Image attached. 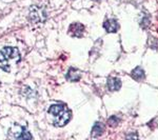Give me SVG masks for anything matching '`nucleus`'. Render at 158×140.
<instances>
[{"label":"nucleus","mask_w":158,"mask_h":140,"mask_svg":"<svg viewBox=\"0 0 158 140\" xmlns=\"http://www.w3.org/2000/svg\"><path fill=\"white\" fill-rule=\"evenodd\" d=\"M20 60V55L17 49L6 47L0 51V67L6 72L11 71L12 65L17 64Z\"/></svg>","instance_id":"obj_1"},{"label":"nucleus","mask_w":158,"mask_h":140,"mask_svg":"<svg viewBox=\"0 0 158 140\" xmlns=\"http://www.w3.org/2000/svg\"><path fill=\"white\" fill-rule=\"evenodd\" d=\"M49 114L53 116V122L56 126H63L71 119V111L63 104H53L49 109Z\"/></svg>","instance_id":"obj_2"},{"label":"nucleus","mask_w":158,"mask_h":140,"mask_svg":"<svg viewBox=\"0 0 158 140\" xmlns=\"http://www.w3.org/2000/svg\"><path fill=\"white\" fill-rule=\"evenodd\" d=\"M103 27L109 33H116L119 29V24L115 19H108L104 21Z\"/></svg>","instance_id":"obj_3"},{"label":"nucleus","mask_w":158,"mask_h":140,"mask_svg":"<svg viewBox=\"0 0 158 140\" xmlns=\"http://www.w3.org/2000/svg\"><path fill=\"white\" fill-rule=\"evenodd\" d=\"M70 34L74 37H81L85 32V27L80 23H73L70 27Z\"/></svg>","instance_id":"obj_4"},{"label":"nucleus","mask_w":158,"mask_h":140,"mask_svg":"<svg viewBox=\"0 0 158 140\" xmlns=\"http://www.w3.org/2000/svg\"><path fill=\"white\" fill-rule=\"evenodd\" d=\"M108 88L110 91H118L121 88V81L119 78L112 77L108 80Z\"/></svg>","instance_id":"obj_5"},{"label":"nucleus","mask_w":158,"mask_h":140,"mask_svg":"<svg viewBox=\"0 0 158 140\" xmlns=\"http://www.w3.org/2000/svg\"><path fill=\"white\" fill-rule=\"evenodd\" d=\"M67 78H68V80L75 82V81H78L79 79H80V73H79L78 70L72 68H70V70H69Z\"/></svg>","instance_id":"obj_6"},{"label":"nucleus","mask_w":158,"mask_h":140,"mask_svg":"<svg viewBox=\"0 0 158 140\" xmlns=\"http://www.w3.org/2000/svg\"><path fill=\"white\" fill-rule=\"evenodd\" d=\"M103 131H104V128H103V126L100 123V122H96L95 124H94V126H93V129H92V136L93 137H99V136H101L103 133Z\"/></svg>","instance_id":"obj_7"},{"label":"nucleus","mask_w":158,"mask_h":140,"mask_svg":"<svg viewBox=\"0 0 158 140\" xmlns=\"http://www.w3.org/2000/svg\"><path fill=\"white\" fill-rule=\"evenodd\" d=\"M132 77H133L135 80H138V81L142 80L144 78V71L140 67H137L135 70L132 71Z\"/></svg>","instance_id":"obj_8"},{"label":"nucleus","mask_w":158,"mask_h":140,"mask_svg":"<svg viewBox=\"0 0 158 140\" xmlns=\"http://www.w3.org/2000/svg\"><path fill=\"white\" fill-rule=\"evenodd\" d=\"M119 121H120V119H119L117 116H112V117H110V118H109L108 124L110 126H116L117 124L119 123Z\"/></svg>","instance_id":"obj_9"},{"label":"nucleus","mask_w":158,"mask_h":140,"mask_svg":"<svg viewBox=\"0 0 158 140\" xmlns=\"http://www.w3.org/2000/svg\"><path fill=\"white\" fill-rule=\"evenodd\" d=\"M140 24H141V27H147L148 25L150 24V19H149V18H143V19H142V21H141V23H140Z\"/></svg>","instance_id":"obj_10"},{"label":"nucleus","mask_w":158,"mask_h":140,"mask_svg":"<svg viewBox=\"0 0 158 140\" xmlns=\"http://www.w3.org/2000/svg\"><path fill=\"white\" fill-rule=\"evenodd\" d=\"M94 1H99V0H94Z\"/></svg>","instance_id":"obj_11"}]
</instances>
